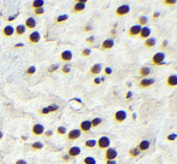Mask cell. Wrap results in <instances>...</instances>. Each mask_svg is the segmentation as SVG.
Instances as JSON below:
<instances>
[{
	"label": "cell",
	"instance_id": "56",
	"mask_svg": "<svg viewBox=\"0 0 177 164\" xmlns=\"http://www.w3.org/2000/svg\"><path fill=\"white\" fill-rule=\"evenodd\" d=\"M0 53H1V49H0Z\"/></svg>",
	"mask_w": 177,
	"mask_h": 164
},
{
	"label": "cell",
	"instance_id": "29",
	"mask_svg": "<svg viewBox=\"0 0 177 164\" xmlns=\"http://www.w3.org/2000/svg\"><path fill=\"white\" fill-rule=\"evenodd\" d=\"M147 23H148V17H146V16H140L137 18V24H138V26L146 27Z\"/></svg>",
	"mask_w": 177,
	"mask_h": 164
},
{
	"label": "cell",
	"instance_id": "33",
	"mask_svg": "<svg viewBox=\"0 0 177 164\" xmlns=\"http://www.w3.org/2000/svg\"><path fill=\"white\" fill-rule=\"evenodd\" d=\"M128 153H129L130 157H137L141 152L137 150V147H134V148H130V150H129V152H128Z\"/></svg>",
	"mask_w": 177,
	"mask_h": 164
},
{
	"label": "cell",
	"instance_id": "43",
	"mask_svg": "<svg viewBox=\"0 0 177 164\" xmlns=\"http://www.w3.org/2000/svg\"><path fill=\"white\" fill-rule=\"evenodd\" d=\"M159 17H160V12H159V11L153 12V15H152V18H153V19H158Z\"/></svg>",
	"mask_w": 177,
	"mask_h": 164
},
{
	"label": "cell",
	"instance_id": "17",
	"mask_svg": "<svg viewBox=\"0 0 177 164\" xmlns=\"http://www.w3.org/2000/svg\"><path fill=\"white\" fill-rule=\"evenodd\" d=\"M151 34H152V29L146 26V27L141 28V32H140V34H138V36H140L141 39L146 40V39H148V37H151Z\"/></svg>",
	"mask_w": 177,
	"mask_h": 164
},
{
	"label": "cell",
	"instance_id": "28",
	"mask_svg": "<svg viewBox=\"0 0 177 164\" xmlns=\"http://www.w3.org/2000/svg\"><path fill=\"white\" fill-rule=\"evenodd\" d=\"M82 163L83 164H96V159L92 156H87L82 159Z\"/></svg>",
	"mask_w": 177,
	"mask_h": 164
},
{
	"label": "cell",
	"instance_id": "32",
	"mask_svg": "<svg viewBox=\"0 0 177 164\" xmlns=\"http://www.w3.org/2000/svg\"><path fill=\"white\" fill-rule=\"evenodd\" d=\"M56 133H57L58 135H66L68 130H66V128L64 127V125H60V127H58V128L56 129Z\"/></svg>",
	"mask_w": 177,
	"mask_h": 164
},
{
	"label": "cell",
	"instance_id": "49",
	"mask_svg": "<svg viewBox=\"0 0 177 164\" xmlns=\"http://www.w3.org/2000/svg\"><path fill=\"white\" fill-rule=\"evenodd\" d=\"M168 44H169V42H168V40H164V41L161 42V47H163V48L168 47Z\"/></svg>",
	"mask_w": 177,
	"mask_h": 164
},
{
	"label": "cell",
	"instance_id": "8",
	"mask_svg": "<svg viewBox=\"0 0 177 164\" xmlns=\"http://www.w3.org/2000/svg\"><path fill=\"white\" fill-rule=\"evenodd\" d=\"M45 133V127L42 124L40 123H35L33 124V127H31V134L34 136H40V135H44Z\"/></svg>",
	"mask_w": 177,
	"mask_h": 164
},
{
	"label": "cell",
	"instance_id": "36",
	"mask_svg": "<svg viewBox=\"0 0 177 164\" xmlns=\"http://www.w3.org/2000/svg\"><path fill=\"white\" fill-rule=\"evenodd\" d=\"M176 139H177V134H176V133H171V134H169V135L166 136V140H168V141H170V143L175 141Z\"/></svg>",
	"mask_w": 177,
	"mask_h": 164
},
{
	"label": "cell",
	"instance_id": "37",
	"mask_svg": "<svg viewBox=\"0 0 177 164\" xmlns=\"http://www.w3.org/2000/svg\"><path fill=\"white\" fill-rule=\"evenodd\" d=\"M44 14H45V9H44V7L34 10V15H35V16H41V15H44Z\"/></svg>",
	"mask_w": 177,
	"mask_h": 164
},
{
	"label": "cell",
	"instance_id": "45",
	"mask_svg": "<svg viewBox=\"0 0 177 164\" xmlns=\"http://www.w3.org/2000/svg\"><path fill=\"white\" fill-rule=\"evenodd\" d=\"M44 135L46 136V138H51V136H52L53 135V130H45V133H44Z\"/></svg>",
	"mask_w": 177,
	"mask_h": 164
},
{
	"label": "cell",
	"instance_id": "21",
	"mask_svg": "<svg viewBox=\"0 0 177 164\" xmlns=\"http://www.w3.org/2000/svg\"><path fill=\"white\" fill-rule=\"evenodd\" d=\"M3 35L4 37H11L12 35H15V28L12 26H5L3 28Z\"/></svg>",
	"mask_w": 177,
	"mask_h": 164
},
{
	"label": "cell",
	"instance_id": "1",
	"mask_svg": "<svg viewBox=\"0 0 177 164\" xmlns=\"http://www.w3.org/2000/svg\"><path fill=\"white\" fill-rule=\"evenodd\" d=\"M152 64L154 67H160V65H165V53L164 52H157L152 56Z\"/></svg>",
	"mask_w": 177,
	"mask_h": 164
},
{
	"label": "cell",
	"instance_id": "20",
	"mask_svg": "<svg viewBox=\"0 0 177 164\" xmlns=\"http://www.w3.org/2000/svg\"><path fill=\"white\" fill-rule=\"evenodd\" d=\"M113 46H115V41L112 39H106L101 44V49H103V51H107V49H111Z\"/></svg>",
	"mask_w": 177,
	"mask_h": 164
},
{
	"label": "cell",
	"instance_id": "52",
	"mask_svg": "<svg viewBox=\"0 0 177 164\" xmlns=\"http://www.w3.org/2000/svg\"><path fill=\"white\" fill-rule=\"evenodd\" d=\"M22 47H24V45H23L22 42H21V44L18 42V44H16V45H15V48H22Z\"/></svg>",
	"mask_w": 177,
	"mask_h": 164
},
{
	"label": "cell",
	"instance_id": "50",
	"mask_svg": "<svg viewBox=\"0 0 177 164\" xmlns=\"http://www.w3.org/2000/svg\"><path fill=\"white\" fill-rule=\"evenodd\" d=\"M84 32H86V33H91V32H92V27H91V26H87V27L84 28Z\"/></svg>",
	"mask_w": 177,
	"mask_h": 164
},
{
	"label": "cell",
	"instance_id": "46",
	"mask_svg": "<svg viewBox=\"0 0 177 164\" xmlns=\"http://www.w3.org/2000/svg\"><path fill=\"white\" fill-rule=\"evenodd\" d=\"M94 40H95V39H94V36H89V37H87V40H86V41H87L88 44H93Z\"/></svg>",
	"mask_w": 177,
	"mask_h": 164
},
{
	"label": "cell",
	"instance_id": "13",
	"mask_svg": "<svg viewBox=\"0 0 177 164\" xmlns=\"http://www.w3.org/2000/svg\"><path fill=\"white\" fill-rule=\"evenodd\" d=\"M156 82L154 79H151V77H147V79H141L140 82H138V87L140 88H148L151 86H153Z\"/></svg>",
	"mask_w": 177,
	"mask_h": 164
},
{
	"label": "cell",
	"instance_id": "3",
	"mask_svg": "<svg viewBox=\"0 0 177 164\" xmlns=\"http://www.w3.org/2000/svg\"><path fill=\"white\" fill-rule=\"evenodd\" d=\"M129 12H130V5H128V4H122V5H119V6L116 9L115 14H116L117 17H124V16L128 15Z\"/></svg>",
	"mask_w": 177,
	"mask_h": 164
},
{
	"label": "cell",
	"instance_id": "19",
	"mask_svg": "<svg viewBox=\"0 0 177 164\" xmlns=\"http://www.w3.org/2000/svg\"><path fill=\"white\" fill-rule=\"evenodd\" d=\"M101 70H103V65H101L100 63H96V64H94L89 69V74L92 75V76H98V75L101 72Z\"/></svg>",
	"mask_w": 177,
	"mask_h": 164
},
{
	"label": "cell",
	"instance_id": "31",
	"mask_svg": "<svg viewBox=\"0 0 177 164\" xmlns=\"http://www.w3.org/2000/svg\"><path fill=\"white\" fill-rule=\"evenodd\" d=\"M68 19H69V16H68V15H60V16H58V17L54 18V22H56L57 24H59V23H63V22H66Z\"/></svg>",
	"mask_w": 177,
	"mask_h": 164
},
{
	"label": "cell",
	"instance_id": "47",
	"mask_svg": "<svg viewBox=\"0 0 177 164\" xmlns=\"http://www.w3.org/2000/svg\"><path fill=\"white\" fill-rule=\"evenodd\" d=\"M93 82H94V85H95V86H98V85H100V83H101V79H100V77H95Z\"/></svg>",
	"mask_w": 177,
	"mask_h": 164
},
{
	"label": "cell",
	"instance_id": "10",
	"mask_svg": "<svg viewBox=\"0 0 177 164\" xmlns=\"http://www.w3.org/2000/svg\"><path fill=\"white\" fill-rule=\"evenodd\" d=\"M80 132L81 133H89L91 129H92V123L89 120H84L80 123V127H79Z\"/></svg>",
	"mask_w": 177,
	"mask_h": 164
},
{
	"label": "cell",
	"instance_id": "15",
	"mask_svg": "<svg viewBox=\"0 0 177 164\" xmlns=\"http://www.w3.org/2000/svg\"><path fill=\"white\" fill-rule=\"evenodd\" d=\"M149 147H151V141L147 140V139L141 140L140 143H138V145H137V150L140 151V152H145V151H147Z\"/></svg>",
	"mask_w": 177,
	"mask_h": 164
},
{
	"label": "cell",
	"instance_id": "12",
	"mask_svg": "<svg viewBox=\"0 0 177 164\" xmlns=\"http://www.w3.org/2000/svg\"><path fill=\"white\" fill-rule=\"evenodd\" d=\"M70 158H76L81 155V148L79 146H71L68 148V153H66Z\"/></svg>",
	"mask_w": 177,
	"mask_h": 164
},
{
	"label": "cell",
	"instance_id": "24",
	"mask_svg": "<svg viewBox=\"0 0 177 164\" xmlns=\"http://www.w3.org/2000/svg\"><path fill=\"white\" fill-rule=\"evenodd\" d=\"M25 32H27V29H25L24 24H18V26H16V28H15V34L17 36H23L25 34Z\"/></svg>",
	"mask_w": 177,
	"mask_h": 164
},
{
	"label": "cell",
	"instance_id": "5",
	"mask_svg": "<svg viewBox=\"0 0 177 164\" xmlns=\"http://www.w3.org/2000/svg\"><path fill=\"white\" fill-rule=\"evenodd\" d=\"M118 153H117V150L113 148V147H108L106 151H105V155H104V158L105 160H115L117 158Z\"/></svg>",
	"mask_w": 177,
	"mask_h": 164
},
{
	"label": "cell",
	"instance_id": "30",
	"mask_svg": "<svg viewBox=\"0 0 177 164\" xmlns=\"http://www.w3.org/2000/svg\"><path fill=\"white\" fill-rule=\"evenodd\" d=\"M91 123H92V128H96V127H99L101 123H103V118L95 117V118H93V120L91 121Z\"/></svg>",
	"mask_w": 177,
	"mask_h": 164
},
{
	"label": "cell",
	"instance_id": "51",
	"mask_svg": "<svg viewBox=\"0 0 177 164\" xmlns=\"http://www.w3.org/2000/svg\"><path fill=\"white\" fill-rule=\"evenodd\" d=\"M125 98L129 100L130 98H133V93H131V92H128V93H126V95H125Z\"/></svg>",
	"mask_w": 177,
	"mask_h": 164
},
{
	"label": "cell",
	"instance_id": "41",
	"mask_svg": "<svg viewBox=\"0 0 177 164\" xmlns=\"http://www.w3.org/2000/svg\"><path fill=\"white\" fill-rule=\"evenodd\" d=\"M39 113H40V115H42V116H46V115H48V113H49V111H48V109H47V106H46V107H42V109L39 111Z\"/></svg>",
	"mask_w": 177,
	"mask_h": 164
},
{
	"label": "cell",
	"instance_id": "23",
	"mask_svg": "<svg viewBox=\"0 0 177 164\" xmlns=\"http://www.w3.org/2000/svg\"><path fill=\"white\" fill-rule=\"evenodd\" d=\"M156 44H157V40L154 39V37H148V39H146L143 41V45H145L146 48H153L156 46Z\"/></svg>",
	"mask_w": 177,
	"mask_h": 164
},
{
	"label": "cell",
	"instance_id": "38",
	"mask_svg": "<svg viewBox=\"0 0 177 164\" xmlns=\"http://www.w3.org/2000/svg\"><path fill=\"white\" fill-rule=\"evenodd\" d=\"M70 67H69V64H64V65H63V68H61V72L63 74H65V75H68L69 72H70Z\"/></svg>",
	"mask_w": 177,
	"mask_h": 164
},
{
	"label": "cell",
	"instance_id": "44",
	"mask_svg": "<svg viewBox=\"0 0 177 164\" xmlns=\"http://www.w3.org/2000/svg\"><path fill=\"white\" fill-rule=\"evenodd\" d=\"M17 17H18V14H16V15H14V16H11V17H7V19H6V21H7L9 23H10V22H14Z\"/></svg>",
	"mask_w": 177,
	"mask_h": 164
},
{
	"label": "cell",
	"instance_id": "55",
	"mask_svg": "<svg viewBox=\"0 0 177 164\" xmlns=\"http://www.w3.org/2000/svg\"><path fill=\"white\" fill-rule=\"evenodd\" d=\"M3 138H4V134H3V132H1V130H0V140H1Z\"/></svg>",
	"mask_w": 177,
	"mask_h": 164
},
{
	"label": "cell",
	"instance_id": "40",
	"mask_svg": "<svg viewBox=\"0 0 177 164\" xmlns=\"http://www.w3.org/2000/svg\"><path fill=\"white\" fill-rule=\"evenodd\" d=\"M164 5H168V6H172V5H176V0H164Z\"/></svg>",
	"mask_w": 177,
	"mask_h": 164
},
{
	"label": "cell",
	"instance_id": "54",
	"mask_svg": "<svg viewBox=\"0 0 177 164\" xmlns=\"http://www.w3.org/2000/svg\"><path fill=\"white\" fill-rule=\"evenodd\" d=\"M106 164H116V160H106Z\"/></svg>",
	"mask_w": 177,
	"mask_h": 164
},
{
	"label": "cell",
	"instance_id": "35",
	"mask_svg": "<svg viewBox=\"0 0 177 164\" xmlns=\"http://www.w3.org/2000/svg\"><path fill=\"white\" fill-rule=\"evenodd\" d=\"M92 54V49L91 48H83L81 51V56L82 57H89Z\"/></svg>",
	"mask_w": 177,
	"mask_h": 164
},
{
	"label": "cell",
	"instance_id": "6",
	"mask_svg": "<svg viewBox=\"0 0 177 164\" xmlns=\"http://www.w3.org/2000/svg\"><path fill=\"white\" fill-rule=\"evenodd\" d=\"M81 132L80 129H71L66 133V139L68 141H75V140H79V139L81 138Z\"/></svg>",
	"mask_w": 177,
	"mask_h": 164
},
{
	"label": "cell",
	"instance_id": "2",
	"mask_svg": "<svg viewBox=\"0 0 177 164\" xmlns=\"http://www.w3.org/2000/svg\"><path fill=\"white\" fill-rule=\"evenodd\" d=\"M111 145V140H110V138L108 136H100L98 140H96V146L100 150H107Z\"/></svg>",
	"mask_w": 177,
	"mask_h": 164
},
{
	"label": "cell",
	"instance_id": "42",
	"mask_svg": "<svg viewBox=\"0 0 177 164\" xmlns=\"http://www.w3.org/2000/svg\"><path fill=\"white\" fill-rule=\"evenodd\" d=\"M104 72H105V75H106V76H110V75L112 74V69H111L110 67H106V68L104 69Z\"/></svg>",
	"mask_w": 177,
	"mask_h": 164
},
{
	"label": "cell",
	"instance_id": "48",
	"mask_svg": "<svg viewBox=\"0 0 177 164\" xmlns=\"http://www.w3.org/2000/svg\"><path fill=\"white\" fill-rule=\"evenodd\" d=\"M15 164H28L27 160H24V159H17Z\"/></svg>",
	"mask_w": 177,
	"mask_h": 164
},
{
	"label": "cell",
	"instance_id": "53",
	"mask_svg": "<svg viewBox=\"0 0 177 164\" xmlns=\"http://www.w3.org/2000/svg\"><path fill=\"white\" fill-rule=\"evenodd\" d=\"M70 159V157L68 156V155H65V156H63V160H64V162H68Z\"/></svg>",
	"mask_w": 177,
	"mask_h": 164
},
{
	"label": "cell",
	"instance_id": "9",
	"mask_svg": "<svg viewBox=\"0 0 177 164\" xmlns=\"http://www.w3.org/2000/svg\"><path fill=\"white\" fill-rule=\"evenodd\" d=\"M40 40H41V35H40V33H39V32H36V30L31 32V33L29 34V36H28V42H29V44H31V45L39 44V42H40Z\"/></svg>",
	"mask_w": 177,
	"mask_h": 164
},
{
	"label": "cell",
	"instance_id": "27",
	"mask_svg": "<svg viewBox=\"0 0 177 164\" xmlns=\"http://www.w3.org/2000/svg\"><path fill=\"white\" fill-rule=\"evenodd\" d=\"M95 146H96V140H94V139H89V140L84 141V147L87 148H94Z\"/></svg>",
	"mask_w": 177,
	"mask_h": 164
},
{
	"label": "cell",
	"instance_id": "39",
	"mask_svg": "<svg viewBox=\"0 0 177 164\" xmlns=\"http://www.w3.org/2000/svg\"><path fill=\"white\" fill-rule=\"evenodd\" d=\"M47 109H48V111H49V113H52V112H56V111H58V106L57 105H49V106H47Z\"/></svg>",
	"mask_w": 177,
	"mask_h": 164
},
{
	"label": "cell",
	"instance_id": "7",
	"mask_svg": "<svg viewBox=\"0 0 177 164\" xmlns=\"http://www.w3.org/2000/svg\"><path fill=\"white\" fill-rule=\"evenodd\" d=\"M126 120V111L124 110H118L113 113V121L116 123H122Z\"/></svg>",
	"mask_w": 177,
	"mask_h": 164
},
{
	"label": "cell",
	"instance_id": "18",
	"mask_svg": "<svg viewBox=\"0 0 177 164\" xmlns=\"http://www.w3.org/2000/svg\"><path fill=\"white\" fill-rule=\"evenodd\" d=\"M151 74H152V69L149 67H141L138 69V75H140L142 79H147Z\"/></svg>",
	"mask_w": 177,
	"mask_h": 164
},
{
	"label": "cell",
	"instance_id": "34",
	"mask_svg": "<svg viewBox=\"0 0 177 164\" xmlns=\"http://www.w3.org/2000/svg\"><path fill=\"white\" fill-rule=\"evenodd\" d=\"M36 72V68L34 67V65H31V67H29L27 70H25V75L27 76H33V75Z\"/></svg>",
	"mask_w": 177,
	"mask_h": 164
},
{
	"label": "cell",
	"instance_id": "11",
	"mask_svg": "<svg viewBox=\"0 0 177 164\" xmlns=\"http://www.w3.org/2000/svg\"><path fill=\"white\" fill-rule=\"evenodd\" d=\"M36 26H37V23H36V19H35L34 17H28L27 19L24 21V27H25V29H29V30H33V32H34V29L36 28Z\"/></svg>",
	"mask_w": 177,
	"mask_h": 164
},
{
	"label": "cell",
	"instance_id": "4",
	"mask_svg": "<svg viewBox=\"0 0 177 164\" xmlns=\"http://www.w3.org/2000/svg\"><path fill=\"white\" fill-rule=\"evenodd\" d=\"M86 3H87V0H77V1L75 3V5L72 6L71 12L72 14H80V12H83L86 10Z\"/></svg>",
	"mask_w": 177,
	"mask_h": 164
},
{
	"label": "cell",
	"instance_id": "25",
	"mask_svg": "<svg viewBox=\"0 0 177 164\" xmlns=\"http://www.w3.org/2000/svg\"><path fill=\"white\" fill-rule=\"evenodd\" d=\"M44 148V144L41 143V141H35V143H33L31 145H30V150L31 151H41Z\"/></svg>",
	"mask_w": 177,
	"mask_h": 164
},
{
	"label": "cell",
	"instance_id": "22",
	"mask_svg": "<svg viewBox=\"0 0 177 164\" xmlns=\"http://www.w3.org/2000/svg\"><path fill=\"white\" fill-rule=\"evenodd\" d=\"M166 86L168 87H176L177 86V75L172 74L166 79Z\"/></svg>",
	"mask_w": 177,
	"mask_h": 164
},
{
	"label": "cell",
	"instance_id": "26",
	"mask_svg": "<svg viewBox=\"0 0 177 164\" xmlns=\"http://www.w3.org/2000/svg\"><path fill=\"white\" fill-rule=\"evenodd\" d=\"M44 5H45V1H44V0H34L30 6H31L33 10H36V9H41V7H44Z\"/></svg>",
	"mask_w": 177,
	"mask_h": 164
},
{
	"label": "cell",
	"instance_id": "14",
	"mask_svg": "<svg viewBox=\"0 0 177 164\" xmlns=\"http://www.w3.org/2000/svg\"><path fill=\"white\" fill-rule=\"evenodd\" d=\"M141 26H138V24H135V26H131L129 29H128V35L130 37H135V36H138L141 32Z\"/></svg>",
	"mask_w": 177,
	"mask_h": 164
},
{
	"label": "cell",
	"instance_id": "16",
	"mask_svg": "<svg viewBox=\"0 0 177 164\" xmlns=\"http://www.w3.org/2000/svg\"><path fill=\"white\" fill-rule=\"evenodd\" d=\"M71 59H72V52L69 51V49H65V51H63L60 53V60L61 62L69 63V62H71Z\"/></svg>",
	"mask_w": 177,
	"mask_h": 164
}]
</instances>
